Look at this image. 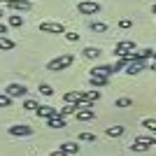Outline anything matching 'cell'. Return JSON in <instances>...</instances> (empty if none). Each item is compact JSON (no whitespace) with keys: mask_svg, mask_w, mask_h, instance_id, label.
<instances>
[{"mask_svg":"<svg viewBox=\"0 0 156 156\" xmlns=\"http://www.w3.org/2000/svg\"><path fill=\"white\" fill-rule=\"evenodd\" d=\"M72 54H63V56H56V58H51L49 63H47V70H51V72H58V70H68L72 65Z\"/></svg>","mask_w":156,"mask_h":156,"instance_id":"6da1fadb","label":"cell"},{"mask_svg":"<svg viewBox=\"0 0 156 156\" xmlns=\"http://www.w3.org/2000/svg\"><path fill=\"white\" fill-rule=\"evenodd\" d=\"M75 117H77V121H91V119H96V112L91 110V103L79 105L77 112H75Z\"/></svg>","mask_w":156,"mask_h":156,"instance_id":"7a4b0ae2","label":"cell"},{"mask_svg":"<svg viewBox=\"0 0 156 156\" xmlns=\"http://www.w3.org/2000/svg\"><path fill=\"white\" fill-rule=\"evenodd\" d=\"M154 144V137H147V135H140L133 140V144H130V151H147Z\"/></svg>","mask_w":156,"mask_h":156,"instance_id":"3957f363","label":"cell"},{"mask_svg":"<svg viewBox=\"0 0 156 156\" xmlns=\"http://www.w3.org/2000/svg\"><path fill=\"white\" fill-rule=\"evenodd\" d=\"M79 14H98L100 12V2H96V0H82L77 5Z\"/></svg>","mask_w":156,"mask_h":156,"instance_id":"277c9868","label":"cell"},{"mask_svg":"<svg viewBox=\"0 0 156 156\" xmlns=\"http://www.w3.org/2000/svg\"><path fill=\"white\" fill-rule=\"evenodd\" d=\"M9 135H14V137H28V135H33V128L28 124H14V126H9Z\"/></svg>","mask_w":156,"mask_h":156,"instance_id":"5b68a950","label":"cell"},{"mask_svg":"<svg viewBox=\"0 0 156 156\" xmlns=\"http://www.w3.org/2000/svg\"><path fill=\"white\" fill-rule=\"evenodd\" d=\"M40 30L51 33V35H61V33H65V28H63V23H56V21H42V23H40Z\"/></svg>","mask_w":156,"mask_h":156,"instance_id":"8992f818","label":"cell"},{"mask_svg":"<svg viewBox=\"0 0 156 156\" xmlns=\"http://www.w3.org/2000/svg\"><path fill=\"white\" fill-rule=\"evenodd\" d=\"M5 93H7V96H12V98H26L28 96V89L23 84H7Z\"/></svg>","mask_w":156,"mask_h":156,"instance_id":"52a82bcc","label":"cell"},{"mask_svg":"<svg viewBox=\"0 0 156 156\" xmlns=\"http://www.w3.org/2000/svg\"><path fill=\"white\" fill-rule=\"evenodd\" d=\"M63 100L65 103H70V105H84L86 100H84V91H68L63 96Z\"/></svg>","mask_w":156,"mask_h":156,"instance_id":"ba28073f","label":"cell"},{"mask_svg":"<svg viewBox=\"0 0 156 156\" xmlns=\"http://www.w3.org/2000/svg\"><path fill=\"white\" fill-rule=\"evenodd\" d=\"M112 72H114V68L112 65H96V68H91V77H110Z\"/></svg>","mask_w":156,"mask_h":156,"instance_id":"9c48e42d","label":"cell"},{"mask_svg":"<svg viewBox=\"0 0 156 156\" xmlns=\"http://www.w3.org/2000/svg\"><path fill=\"white\" fill-rule=\"evenodd\" d=\"M9 9H19V12H28L30 9V0H7L5 2Z\"/></svg>","mask_w":156,"mask_h":156,"instance_id":"30bf717a","label":"cell"},{"mask_svg":"<svg viewBox=\"0 0 156 156\" xmlns=\"http://www.w3.org/2000/svg\"><path fill=\"white\" fill-rule=\"evenodd\" d=\"M35 114H37L40 119H49V117H54V114H58V110L51 107V105H40L37 110H35Z\"/></svg>","mask_w":156,"mask_h":156,"instance_id":"8fae6325","label":"cell"},{"mask_svg":"<svg viewBox=\"0 0 156 156\" xmlns=\"http://www.w3.org/2000/svg\"><path fill=\"white\" fill-rule=\"evenodd\" d=\"M135 49V42H130V40H124V42H117V47H114V54L117 56H121V54H128Z\"/></svg>","mask_w":156,"mask_h":156,"instance_id":"7c38bea8","label":"cell"},{"mask_svg":"<svg viewBox=\"0 0 156 156\" xmlns=\"http://www.w3.org/2000/svg\"><path fill=\"white\" fill-rule=\"evenodd\" d=\"M144 70V61H140V58H135V61H130L128 65H126V75H137V72H142Z\"/></svg>","mask_w":156,"mask_h":156,"instance_id":"4fadbf2b","label":"cell"},{"mask_svg":"<svg viewBox=\"0 0 156 156\" xmlns=\"http://www.w3.org/2000/svg\"><path fill=\"white\" fill-rule=\"evenodd\" d=\"M47 126H49V128H63V126H65V117H61V114H54V117L47 119Z\"/></svg>","mask_w":156,"mask_h":156,"instance_id":"5bb4252c","label":"cell"},{"mask_svg":"<svg viewBox=\"0 0 156 156\" xmlns=\"http://www.w3.org/2000/svg\"><path fill=\"white\" fill-rule=\"evenodd\" d=\"M105 135H110V137H121V135H124V126H107V128H105Z\"/></svg>","mask_w":156,"mask_h":156,"instance_id":"9a60e30c","label":"cell"},{"mask_svg":"<svg viewBox=\"0 0 156 156\" xmlns=\"http://www.w3.org/2000/svg\"><path fill=\"white\" fill-rule=\"evenodd\" d=\"M107 82H110V77H91L89 79V84L93 89H103V86H107Z\"/></svg>","mask_w":156,"mask_h":156,"instance_id":"2e32d148","label":"cell"},{"mask_svg":"<svg viewBox=\"0 0 156 156\" xmlns=\"http://www.w3.org/2000/svg\"><path fill=\"white\" fill-rule=\"evenodd\" d=\"M61 149H63L65 154L75 156V154H77V151H79V144H77V142H63V144H61Z\"/></svg>","mask_w":156,"mask_h":156,"instance_id":"e0dca14e","label":"cell"},{"mask_svg":"<svg viewBox=\"0 0 156 156\" xmlns=\"http://www.w3.org/2000/svg\"><path fill=\"white\" fill-rule=\"evenodd\" d=\"M14 47H16V44H14V42H12L9 37H5V35H0V49H2V51H12Z\"/></svg>","mask_w":156,"mask_h":156,"instance_id":"ac0fdd59","label":"cell"},{"mask_svg":"<svg viewBox=\"0 0 156 156\" xmlns=\"http://www.w3.org/2000/svg\"><path fill=\"white\" fill-rule=\"evenodd\" d=\"M84 56L86 58H100V49H98V47H86Z\"/></svg>","mask_w":156,"mask_h":156,"instance_id":"d6986e66","label":"cell"},{"mask_svg":"<svg viewBox=\"0 0 156 156\" xmlns=\"http://www.w3.org/2000/svg\"><path fill=\"white\" fill-rule=\"evenodd\" d=\"M84 100L93 105L96 100H100V91H84Z\"/></svg>","mask_w":156,"mask_h":156,"instance_id":"ffe728a7","label":"cell"},{"mask_svg":"<svg viewBox=\"0 0 156 156\" xmlns=\"http://www.w3.org/2000/svg\"><path fill=\"white\" fill-rule=\"evenodd\" d=\"M9 26H14V28H19L21 23H23V16H21V14H9Z\"/></svg>","mask_w":156,"mask_h":156,"instance_id":"44dd1931","label":"cell"},{"mask_svg":"<svg viewBox=\"0 0 156 156\" xmlns=\"http://www.w3.org/2000/svg\"><path fill=\"white\" fill-rule=\"evenodd\" d=\"M77 107H79V105H70V103H65V107H63V110L58 112V114H61V117H68V114H75V112H77Z\"/></svg>","mask_w":156,"mask_h":156,"instance_id":"7402d4cb","label":"cell"},{"mask_svg":"<svg viewBox=\"0 0 156 156\" xmlns=\"http://www.w3.org/2000/svg\"><path fill=\"white\" fill-rule=\"evenodd\" d=\"M40 107V103L37 100H33V98H26V100H23V110H30V112H35Z\"/></svg>","mask_w":156,"mask_h":156,"instance_id":"603a6c76","label":"cell"},{"mask_svg":"<svg viewBox=\"0 0 156 156\" xmlns=\"http://www.w3.org/2000/svg\"><path fill=\"white\" fill-rule=\"evenodd\" d=\"M89 28H91L93 33H105V30H107V23H103V21H93Z\"/></svg>","mask_w":156,"mask_h":156,"instance_id":"cb8c5ba5","label":"cell"},{"mask_svg":"<svg viewBox=\"0 0 156 156\" xmlns=\"http://www.w3.org/2000/svg\"><path fill=\"white\" fill-rule=\"evenodd\" d=\"M142 128H147L149 133H156V119H144V121H142Z\"/></svg>","mask_w":156,"mask_h":156,"instance_id":"d4e9b609","label":"cell"},{"mask_svg":"<svg viewBox=\"0 0 156 156\" xmlns=\"http://www.w3.org/2000/svg\"><path fill=\"white\" fill-rule=\"evenodd\" d=\"M137 58H140V61L154 58V49H142V51H137Z\"/></svg>","mask_w":156,"mask_h":156,"instance_id":"484cf974","label":"cell"},{"mask_svg":"<svg viewBox=\"0 0 156 156\" xmlns=\"http://www.w3.org/2000/svg\"><path fill=\"white\" fill-rule=\"evenodd\" d=\"M0 107H12V96L0 93Z\"/></svg>","mask_w":156,"mask_h":156,"instance_id":"4316f807","label":"cell"},{"mask_svg":"<svg viewBox=\"0 0 156 156\" xmlns=\"http://www.w3.org/2000/svg\"><path fill=\"white\" fill-rule=\"evenodd\" d=\"M79 142H96L93 133H79Z\"/></svg>","mask_w":156,"mask_h":156,"instance_id":"83f0119b","label":"cell"},{"mask_svg":"<svg viewBox=\"0 0 156 156\" xmlns=\"http://www.w3.org/2000/svg\"><path fill=\"white\" fill-rule=\"evenodd\" d=\"M63 37H65V40H68V42H77V40H79V33H72V30H65V33H63Z\"/></svg>","mask_w":156,"mask_h":156,"instance_id":"f1b7e54d","label":"cell"},{"mask_svg":"<svg viewBox=\"0 0 156 156\" xmlns=\"http://www.w3.org/2000/svg\"><path fill=\"white\" fill-rule=\"evenodd\" d=\"M40 93L42 96H54V89L49 84H40Z\"/></svg>","mask_w":156,"mask_h":156,"instance_id":"f546056e","label":"cell"},{"mask_svg":"<svg viewBox=\"0 0 156 156\" xmlns=\"http://www.w3.org/2000/svg\"><path fill=\"white\" fill-rule=\"evenodd\" d=\"M130 105H133L130 98H119V100H117V107H130Z\"/></svg>","mask_w":156,"mask_h":156,"instance_id":"4dcf8cb0","label":"cell"},{"mask_svg":"<svg viewBox=\"0 0 156 156\" xmlns=\"http://www.w3.org/2000/svg\"><path fill=\"white\" fill-rule=\"evenodd\" d=\"M119 26H121V28H130V26H133V21H130V19H121V21H119Z\"/></svg>","mask_w":156,"mask_h":156,"instance_id":"1f68e13d","label":"cell"},{"mask_svg":"<svg viewBox=\"0 0 156 156\" xmlns=\"http://www.w3.org/2000/svg\"><path fill=\"white\" fill-rule=\"evenodd\" d=\"M49 156H70V154H65L63 149H58V151H51V154H49Z\"/></svg>","mask_w":156,"mask_h":156,"instance_id":"d6a6232c","label":"cell"},{"mask_svg":"<svg viewBox=\"0 0 156 156\" xmlns=\"http://www.w3.org/2000/svg\"><path fill=\"white\" fill-rule=\"evenodd\" d=\"M5 33H7V26H5V23H0V35H5Z\"/></svg>","mask_w":156,"mask_h":156,"instance_id":"836d02e7","label":"cell"},{"mask_svg":"<svg viewBox=\"0 0 156 156\" xmlns=\"http://www.w3.org/2000/svg\"><path fill=\"white\" fill-rule=\"evenodd\" d=\"M151 70H154V72H156V61H154V63H151Z\"/></svg>","mask_w":156,"mask_h":156,"instance_id":"e575fe53","label":"cell"},{"mask_svg":"<svg viewBox=\"0 0 156 156\" xmlns=\"http://www.w3.org/2000/svg\"><path fill=\"white\" fill-rule=\"evenodd\" d=\"M2 14H5V12H2V9H0V19H2Z\"/></svg>","mask_w":156,"mask_h":156,"instance_id":"d590c367","label":"cell"},{"mask_svg":"<svg viewBox=\"0 0 156 156\" xmlns=\"http://www.w3.org/2000/svg\"><path fill=\"white\" fill-rule=\"evenodd\" d=\"M2 2H7V0H0V5H2Z\"/></svg>","mask_w":156,"mask_h":156,"instance_id":"8d00e7d4","label":"cell"},{"mask_svg":"<svg viewBox=\"0 0 156 156\" xmlns=\"http://www.w3.org/2000/svg\"><path fill=\"white\" fill-rule=\"evenodd\" d=\"M154 14H156V5H154Z\"/></svg>","mask_w":156,"mask_h":156,"instance_id":"74e56055","label":"cell"}]
</instances>
